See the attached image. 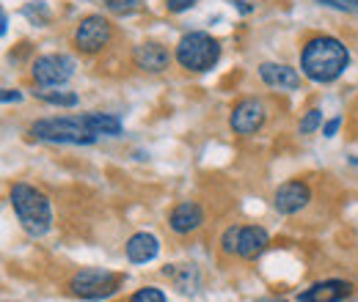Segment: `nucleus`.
I'll use <instances>...</instances> for the list:
<instances>
[{"label":"nucleus","instance_id":"obj_1","mask_svg":"<svg viewBox=\"0 0 358 302\" xmlns=\"http://www.w3.org/2000/svg\"><path fill=\"white\" fill-rule=\"evenodd\" d=\"M350 63V50L334 36H312L301 50V69L312 83H334L345 75Z\"/></svg>","mask_w":358,"mask_h":302},{"label":"nucleus","instance_id":"obj_2","mask_svg":"<svg viewBox=\"0 0 358 302\" xmlns=\"http://www.w3.org/2000/svg\"><path fill=\"white\" fill-rule=\"evenodd\" d=\"M8 204L14 209V215L20 220L22 231L31 236H45L52 228V204L45 192L28 181H14L8 190Z\"/></svg>","mask_w":358,"mask_h":302},{"label":"nucleus","instance_id":"obj_3","mask_svg":"<svg viewBox=\"0 0 358 302\" xmlns=\"http://www.w3.org/2000/svg\"><path fill=\"white\" fill-rule=\"evenodd\" d=\"M28 135L45 143L58 146H91L96 143V135L89 130L83 116H61V119H39L28 127Z\"/></svg>","mask_w":358,"mask_h":302},{"label":"nucleus","instance_id":"obj_4","mask_svg":"<svg viewBox=\"0 0 358 302\" xmlns=\"http://www.w3.org/2000/svg\"><path fill=\"white\" fill-rule=\"evenodd\" d=\"M177 63L185 72H210L218 58H221V42L204 31H193V33H185L177 44V52H174Z\"/></svg>","mask_w":358,"mask_h":302},{"label":"nucleus","instance_id":"obj_5","mask_svg":"<svg viewBox=\"0 0 358 302\" xmlns=\"http://www.w3.org/2000/svg\"><path fill=\"white\" fill-rule=\"evenodd\" d=\"M124 278L119 272H110V269H99V266H86L80 272H75L66 283V292L78 300L86 302H99L113 297L119 289H122Z\"/></svg>","mask_w":358,"mask_h":302},{"label":"nucleus","instance_id":"obj_6","mask_svg":"<svg viewBox=\"0 0 358 302\" xmlns=\"http://www.w3.org/2000/svg\"><path fill=\"white\" fill-rule=\"evenodd\" d=\"M113 39V25L108 17L102 14H89L78 22L75 33H72V44L80 55H96L102 52L108 44Z\"/></svg>","mask_w":358,"mask_h":302},{"label":"nucleus","instance_id":"obj_7","mask_svg":"<svg viewBox=\"0 0 358 302\" xmlns=\"http://www.w3.org/2000/svg\"><path fill=\"white\" fill-rule=\"evenodd\" d=\"M75 75V61L64 52H47L31 63V77L42 88H61Z\"/></svg>","mask_w":358,"mask_h":302},{"label":"nucleus","instance_id":"obj_8","mask_svg":"<svg viewBox=\"0 0 358 302\" xmlns=\"http://www.w3.org/2000/svg\"><path fill=\"white\" fill-rule=\"evenodd\" d=\"M268 121V107L257 96L240 99L229 113V130L234 135H257Z\"/></svg>","mask_w":358,"mask_h":302},{"label":"nucleus","instance_id":"obj_9","mask_svg":"<svg viewBox=\"0 0 358 302\" xmlns=\"http://www.w3.org/2000/svg\"><path fill=\"white\" fill-rule=\"evenodd\" d=\"M309 204H312V187L301 179H289V181L278 184L275 192H273V206H275L278 215L284 217L301 215Z\"/></svg>","mask_w":358,"mask_h":302},{"label":"nucleus","instance_id":"obj_10","mask_svg":"<svg viewBox=\"0 0 358 302\" xmlns=\"http://www.w3.org/2000/svg\"><path fill=\"white\" fill-rule=\"evenodd\" d=\"M204 225V209L199 201H179L169 215V228L177 236H190Z\"/></svg>","mask_w":358,"mask_h":302},{"label":"nucleus","instance_id":"obj_11","mask_svg":"<svg viewBox=\"0 0 358 302\" xmlns=\"http://www.w3.org/2000/svg\"><path fill=\"white\" fill-rule=\"evenodd\" d=\"M133 63H135V69H141V72L160 75V72H166V69L171 66V52H169V47H163V44L143 42L133 50Z\"/></svg>","mask_w":358,"mask_h":302},{"label":"nucleus","instance_id":"obj_12","mask_svg":"<svg viewBox=\"0 0 358 302\" xmlns=\"http://www.w3.org/2000/svg\"><path fill=\"white\" fill-rule=\"evenodd\" d=\"M353 294V283L331 278V280H320L309 286L306 292L298 294V302H342Z\"/></svg>","mask_w":358,"mask_h":302},{"label":"nucleus","instance_id":"obj_13","mask_svg":"<svg viewBox=\"0 0 358 302\" xmlns=\"http://www.w3.org/2000/svg\"><path fill=\"white\" fill-rule=\"evenodd\" d=\"M270 245L268 231L262 225H240V242H237V256L243 261H257Z\"/></svg>","mask_w":358,"mask_h":302},{"label":"nucleus","instance_id":"obj_14","mask_svg":"<svg viewBox=\"0 0 358 302\" xmlns=\"http://www.w3.org/2000/svg\"><path fill=\"white\" fill-rule=\"evenodd\" d=\"M259 77L268 88H275V91H298L301 88V75L287 66V63H262L259 66Z\"/></svg>","mask_w":358,"mask_h":302},{"label":"nucleus","instance_id":"obj_15","mask_svg":"<svg viewBox=\"0 0 358 302\" xmlns=\"http://www.w3.org/2000/svg\"><path fill=\"white\" fill-rule=\"evenodd\" d=\"M124 253H127V261L130 264H149V261L157 259L160 253V242L155 234H146V231H138L127 239L124 245Z\"/></svg>","mask_w":358,"mask_h":302},{"label":"nucleus","instance_id":"obj_16","mask_svg":"<svg viewBox=\"0 0 358 302\" xmlns=\"http://www.w3.org/2000/svg\"><path fill=\"white\" fill-rule=\"evenodd\" d=\"M163 275L171 278L174 286H177L179 292H185V294H190V292L199 289V272H196L193 264H182L179 269L177 266H169V269H163Z\"/></svg>","mask_w":358,"mask_h":302},{"label":"nucleus","instance_id":"obj_17","mask_svg":"<svg viewBox=\"0 0 358 302\" xmlns=\"http://www.w3.org/2000/svg\"><path fill=\"white\" fill-rule=\"evenodd\" d=\"M83 119H86L89 130L94 132L96 137H99V135H108V137L122 135V121H119L116 116H110V113H86Z\"/></svg>","mask_w":358,"mask_h":302},{"label":"nucleus","instance_id":"obj_18","mask_svg":"<svg viewBox=\"0 0 358 302\" xmlns=\"http://www.w3.org/2000/svg\"><path fill=\"white\" fill-rule=\"evenodd\" d=\"M42 102L47 105H55V107H78V102H80V96L78 93H72V91H34Z\"/></svg>","mask_w":358,"mask_h":302},{"label":"nucleus","instance_id":"obj_19","mask_svg":"<svg viewBox=\"0 0 358 302\" xmlns=\"http://www.w3.org/2000/svg\"><path fill=\"white\" fill-rule=\"evenodd\" d=\"M237 242H240V225H229L221 236V253L224 256H237Z\"/></svg>","mask_w":358,"mask_h":302},{"label":"nucleus","instance_id":"obj_20","mask_svg":"<svg viewBox=\"0 0 358 302\" xmlns=\"http://www.w3.org/2000/svg\"><path fill=\"white\" fill-rule=\"evenodd\" d=\"M127 302H169V297H166L157 286H143V289H138L135 294H130Z\"/></svg>","mask_w":358,"mask_h":302},{"label":"nucleus","instance_id":"obj_21","mask_svg":"<svg viewBox=\"0 0 358 302\" xmlns=\"http://www.w3.org/2000/svg\"><path fill=\"white\" fill-rule=\"evenodd\" d=\"M320 127H322V110H317V107L306 110V116H303L301 124H298L301 135H312V132H317Z\"/></svg>","mask_w":358,"mask_h":302},{"label":"nucleus","instance_id":"obj_22","mask_svg":"<svg viewBox=\"0 0 358 302\" xmlns=\"http://www.w3.org/2000/svg\"><path fill=\"white\" fill-rule=\"evenodd\" d=\"M102 3H105V8H110L116 14H127V11L141 6V0H102Z\"/></svg>","mask_w":358,"mask_h":302},{"label":"nucleus","instance_id":"obj_23","mask_svg":"<svg viewBox=\"0 0 358 302\" xmlns=\"http://www.w3.org/2000/svg\"><path fill=\"white\" fill-rule=\"evenodd\" d=\"M196 3H199V0H166V8H169L171 14H185V11H190Z\"/></svg>","mask_w":358,"mask_h":302},{"label":"nucleus","instance_id":"obj_24","mask_svg":"<svg viewBox=\"0 0 358 302\" xmlns=\"http://www.w3.org/2000/svg\"><path fill=\"white\" fill-rule=\"evenodd\" d=\"M339 127H342V119H331V121H328V124L322 127V135H325V137H334Z\"/></svg>","mask_w":358,"mask_h":302},{"label":"nucleus","instance_id":"obj_25","mask_svg":"<svg viewBox=\"0 0 358 302\" xmlns=\"http://www.w3.org/2000/svg\"><path fill=\"white\" fill-rule=\"evenodd\" d=\"M0 96H3V102H20V99H22V93H20V91H11V88H3Z\"/></svg>","mask_w":358,"mask_h":302},{"label":"nucleus","instance_id":"obj_26","mask_svg":"<svg viewBox=\"0 0 358 302\" xmlns=\"http://www.w3.org/2000/svg\"><path fill=\"white\" fill-rule=\"evenodd\" d=\"M342 8H358V0H336Z\"/></svg>","mask_w":358,"mask_h":302}]
</instances>
